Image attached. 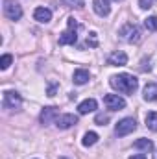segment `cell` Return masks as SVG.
I'll list each match as a JSON object with an SVG mask.
<instances>
[{
    "label": "cell",
    "instance_id": "cell-27",
    "mask_svg": "<svg viewBox=\"0 0 157 159\" xmlns=\"http://www.w3.org/2000/svg\"><path fill=\"white\" fill-rule=\"evenodd\" d=\"M104 2H107V4H109V0H104Z\"/></svg>",
    "mask_w": 157,
    "mask_h": 159
},
{
    "label": "cell",
    "instance_id": "cell-9",
    "mask_svg": "<svg viewBox=\"0 0 157 159\" xmlns=\"http://www.w3.org/2000/svg\"><path fill=\"white\" fill-rule=\"evenodd\" d=\"M74 124H78V117H76V115H70V113L59 115V117L56 119V126H57L59 129H69V128H72Z\"/></svg>",
    "mask_w": 157,
    "mask_h": 159
},
{
    "label": "cell",
    "instance_id": "cell-17",
    "mask_svg": "<svg viewBox=\"0 0 157 159\" xmlns=\"http://www.w3.org/2000/svg\"><path fill=\"white\" fill-rule=\"evenodd\" d=\"M96 143H98V133H94V131H87L83 135V139H81V144L83 146H92Z\"/></svg>",
    "mask_w": 157,
    "mask_h": 159
},
{
    "label": "cell",
    "instance_id": "cell-26",
    "mask_svg": "<svg viewBox=\"0 0 157 159\" xmlns=\"http://www.w3.org/2000/svg\"><path fill=\"white\" fill-rule=\"evenodd\" d=\"M129 159H146V156L144 154H135V156H131Z\"/></svg>",
    "mask_w": 157,
    "mask_h": 159
},
{
    "label": "cell",
    "instance_id": "cell-12",
    "mask_svg": "<svg viewBox=\"0 0 157 159\" xmlns=\"http://www.w3.org/2000/svg\"><path fill=\"white\" fill-rule=\"evenodd\" d=\"M34 19L35 20H39V22H50L52 20V11L48 9V7H37L35 11H34Z\"/></svg>",
    "mask_w": 157,
    "mask_h": 159
},
{
    "label": "cell",
    "instance_id": "cell-29",
    "mask_svg": "<svg viewBox=\"0 0 157 159\" xmlns=\"http://www.w3.org/2000/svg\"><path fill=\"white\" fill-rule=\"evenodd\" d=\"M118 2H120V0H118Z\"/></svg>",
    "mask_w": 157,
    "mask_h": 159
},
{
    "label": "cell",
    "instance_id": "cell-10",
    "mask_svg": "<svg viewBox=\"0 0 157 159\" xmlns=\"http://www.w3.org/2000/svg\"><path fill=\"white\" fill-rule=\"evenodd\" d=\"M126 63H128V56L122 50L109 54V57H107V65H111V67H124Z\"/></svg>",
    "mask_w": 157,
    "mask_h": 159
},
{
    "label": "cell",
    "instance_id": "cell-24",
    "mask_svg": "<svg viewBox=\"0 0 157 159\" xmlns=\"http://www.w3.org/2000/svg\"><path fill=\"white\" fill-rule=\"evenodd\" d=\"M107 115H96V124H100V126H104L105 122H107Z\"/></svg>",
    "mask_w": 157,
    "mask_h": 159
},
{
    "label": "cell",
    "instance_id": "cell-25",
    "mask_svg": "<svg viewBox=\"0 0 157 159\" xmlns=\"http://www.w3.org/2000/svg\"><path fill=\"white\" fill-rule=\"evenodd\" d=\"M139 4H141V7H142V9L152 7V0H139Z\"/></svg>",
    "mask_w": 157,
    "mask_h": 159
},
{
    "label": "cell",
    "instance_id": "cell-5",
    "mask_svg": "<svg viewBox=\"0 0 157 159\" xmlns=\"http://www.w3.org/2000/svg\"><path fill=\"white\" fill-rule=\"evenodd\" d=\"M135 129H137V122H135V119H131V117H126V119H122V120L117 124V128H115V133H117L118 137H126V135L133 133Z\"/></svg>",
    "mask_w": 157,
    "mask_h": 159
},
{
    "label": "cell",
    "instance_id": "cell-20",
    "mask_svg": "<svg viewBox=\"0 0 157 159\" xmlns=\"http://www.w3.org/2000/svg\"><path fill=\"white\" fill-rule=\"evenodd\" d=\"M61 6H65V7H83L85 2L83 0H61Z\"/></svg>",
    "mask_w": 157,
    "mask_h": 159
},
{
    "label": "cell",
    "instance_id": "cell-21",
    "mask_svg": "<svg viewBox=\"0 0 157 159\" xmlns=\"http://www.w3.org/2000/svg\"><path fill=\"white\" fill-rule=\"evenodd\" d=\"M144 26L150 30V32H157V17H148L144 20Z\"/></svg>",
    "mask_w": 157,
    "mask_h": 159
},
{
    "label": "cell",
    "instance_id": "cell-3",
    "mask_svg": "<svg viewBox=\"0 0 157 159\" xmlns=\"http://www.w3.org/2000/svg\"><path fill=\"white\" fill-rule=\"evenodd\" d=\"M4 15L9 20H19L22 17V7L15 0H4Z\"/></svg>",
    "mask_w": 157,
    "mask_h": 159
},
{
    "label": "cell",
    "instance_id": "cell-18",
    "mask_svg": "<svg viewBox=\"0 0 157 159\" xmlns=\"http://www.w3.org/2000/svg\"><path fill=\"white\" fill-rule=\"evenodd\" d=\"M146 126H148V129H152V131H157V113L155 111H150L148 115H146Z\"/></svg>",
    "mask_w": 157,
    "mask_h": 159
},
{
    "label": "cell",
    "instance_id": "cell-13",
    "mask_svg": "<svg viewBox=\"0 0 157 159\" xmlns=\"http://www.w3.org/2000/svg\"><path fill=\"white\" fill-rule=\"evenodd\" d=\"M92 9H94V13L100 15V17H107V15H109V4L104 2V0H94V2H92Z\"/></svg>",
    "mask_w": 157,
    "mask_h": 159
},
{
    "label": "cell",
    "instance_id": "cell-14",
    "mask_svg": "<svg viewBox=\"0 0 157 159\" xmlns=\"http://www.w3.org/2000/svg\"><path fill=\"white\" fill-rule=\"evenodd\" d=\"M142 93H144V100L146 102H155L157 100V85L155 83H148Z\"/></svg>",
    "mask_w": 157,
    "mask_h": 159
},
{
    "label": "cell",
    "instance_id": "cell-11",
    "mask_svg": "<svg viewBox=\"0 0 157 159\" xmlns=\"http://www.w3.org/2000/svg\"><path fill=\"white\" fill-rule=\"evenodd\" d=\"M96 107H98V102L94 98H87V100H83L78 106V111H79V115H87V113L96 111Z\"/></svg>",
    "mask_w": 157,
    "mask_h": 159
},
{
    "label": "cell",
    "instance_id": "cell-16",
    "mask_svg": "<svg viewBox=\"0 0 157 159\" xmlns=\"http://www.w3.org/2000/svg\"><path fill=\"white\" fill-rule=\"evenodd\" d=\"M133 148L144 150V152H152V150H154V143H152L150 139H137V141L133 143Z\"/></svg>",
    "mask_w": 157,
    "mask_h": 159
},
{
    "label": "cell",
    "instance_id": "cell-2",
    "mask_svg": "<svg viewBox=\"0 0 157 159\" xmlns=\"http://www.w3.org/2000/svg\"><path fill=\"white\" fill-rule=\"evenodd\" d=\"M76 28H78V22H76V19L70 17V19H69V30L59 35V44H74V43L78 41Z\"/></svg>",
    "mask_w": 157,
    "mask_h": 159
},
{
    "label": "cell",
    "instance_id": "cell-22",
    "mask_svg": "<svg viewBox=\"0 0 157 159\" xmlns=\"http://www.w3.org/2000/svg\"><path fill=\"white\" fill-rule=\"evenodd\" d=\"M57 87H59V83H57V81H50V83H48V91H46V94H48V96H56Z\"/></svg>",
    "mask_w": 157,
    "mask_h": 159
},
{
    "label": "cell",
    "instance_id": "cell-23",
    "mask_svg": "<svg viewBox=\"0 0 157 159\" xmlns=\"http://www.w3.org/2000/svg\"><path fill=\"white\" fill-rule=\"evenodd\" d=\"M87 44H89V46H96V44H98V41H96V34H94V32L89 34V37H87Z\"/></svg>",
    "mask_w": 157,
    "mask_h": 159
},
{
    "label": "cell",
    "instance_id": "cell-6",
    "mask_svg": "<svg viewBox=\"0 0 157 159\" xmlns=\"http://www.w3.org/2000/svg\"><path fill=\"white\" fill-rule=\"evenodd\" d=\"M4 107L6 109H19L22 104V96L17 91H6L4 93Z\"/></svg>",
    "mask_w": 157,
    "mask_h": 159
},
{
    "label": "cell",
    "instance_id": "cell-1",
    "mask_svg": "<svg viewBox=\"0 0 157 159\" xmlns=\"http://www.w3.org/2000/svg\"><path fill=\"white\" fill-rule=\"evenodd\" d=\"M111 87L117 89L118 93H124V94H133L137 89H139V80L131 74H117V76H111L109 80Z\"/></svg>",
    "mask_w": 157,
    "mask_h": 159
},
{
    "label": "cell",
    "instance_id": "cell-19",
    "mask_svg": "<svg viewBox=\"0 0 157 159\" xmlns=\"http://www.w3.org/2000/svg\"><path fill=\"white\" fill-rule=\"evenodd\" d=\"M11 63H13V56H11V54H4V56L0 57V69H2V70H6Z\"/></svg>",
    "mask_w": 157,
    "mask_h": 159
},
{
    "label": "cell",
    "instance_id": "cell-7",
    "mask_svg": "<svg viewBox=\"0 0 157 159\" xmlns=\"http://www.w3.org/2000/svg\"><path fill=\"white\" fill-rule=\"evenodd\" d=\"M104 104L111 111H120V109L126 107V100L122 96H118V94H105L104 96Z\"/></svg>",
    "mask_w": 157,
    "mask_h": 159
},
{
    "label": "cell",
    "instance_id": "cell-30",
    "mask_svg": "<svg viewBox=\"0 0 157 159\" xmlns=\"http://www.w3.org/2000/svg\"><path fill=\"white\" fill-rule=\"evenodd\" d=\"M61 159H63V157H61Z\"/></svg>",
    "mask_w": 157,
    "mask_h": 159
},
{
    "label": "cell",
    "instance_id": "cell-28",
    "mask_svg": "<svg viewBox=\"0 0 157 159\" xmlns=\"http://www.w3.org/2000/svg\"><path fill=\"white\" fill-rule=\"evenodd\" d=\"M155 159H157V154H155Z\"/></svg>",
    "mask_w": 157,
    "mask_h": 159
},
{
    "label": "cell",
    "instance_id": "cell-8",
    "mask_svg": "<svg viewBox=\"0 0 157 159\" xmlns=\"http://www.w3.org/2000/svg\"><path fill=\"white\" fill-rule=\"evenodd\" d=\"M57 117H59V109L54 107V106H50V107H44V109L41 111L39 120H41L43 126H46V124H50V122H56Z\"/></svg>",
    "mask_w": 157,
    "mask_h": 159
},
{
    "label": "cell",
    "instance_id": "cell-4",
    "mask_svg": "<svg viewBox=\"0 0 157 159\" xmlns=\"http://www.w3.org/2000/svg\"><path fill=\"white\" fill-rule=\"evenodd\" d=\"M120 35L128 41V43H139L141 41V28L137 24H131V22L129 24H124L120 28Z\"/></svg>",
    "mask_w": 157,
    "mask_h": 159
},
{
    "label": "cell",
    "instance_id": "cell-15",
    "mask_svg": "<svg viewBox=\"0 0 157 159\" xmlns=\"http://www.w3.org/2000/svg\"><path fill=\"white\" fill-rule=\"evenodd\" d=\"M72 80H74L76 85H85V83L89 81V72H87L85 69H78V70H74Z\"/></svg>",
    "mask_w": 157,
    "mask_h": 159
}]
</instances>
